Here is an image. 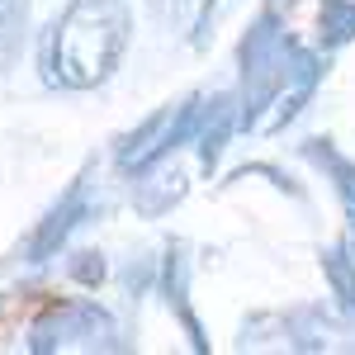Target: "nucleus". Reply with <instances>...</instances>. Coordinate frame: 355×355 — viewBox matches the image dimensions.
Masks as SVG:
<instances>
[{"label": "nucleus", "mask_w": 355, "mask_h": 355, "mask_svg": "<svg viewBox=\"0 0 355 355\" xmlns=\"http://www.w3.org/2000/svg\"><path fill=\"white\" fill-rule=\"evenodd\" d=\"M322 275L331 284V299L341 303L346 313H355V261L346 246H327L322 251Z\"/></svg>", "instance_id": "10"}, {"label": "nucleus", "mask_w": 355, "mask_h": 355, "mask_svg": "<svg viewBox=\"0 0 355 355\" xmlns=\"http://www.w3.org/2000/svg\"><path fill=\"white\" fill-rule=\"evenodd\" d=\"M204 123H209V128H204V142H199V166H204V175H214V166L223 162V147H227V137H232V128H237L232 95H218Z\"/></svg>", "instance_id": "9"}, {"label": "nucleus", "mask_w": 355, "mask_h": 355, "mask_svg": "<svg viewBox=\"0 0 355 355\" xmlns=\"http://www.w3.org/2000/svg\"><path fill=\"white\" fill-rule=\"evenodd\" d=\"M28 28V0H0V67H10Z\"/></svg>", "instance_id": "11"}, {"label": "nucleus", "mask_w": 355, "mask_h": 355, "mask_svg": "<svg viewBox=\"0 0 355 355\" xmlns=\"http://www.w3.org/2000/svg\"><path fill=\"white\" fill-rule=\"evenodd\" d=\"M346 251H351V261H355V223H351V242H346Z\"/></svg>", "instance_id": "14"}, {"label": "nucleus", "mask_w": 355, "mask_h": 355, "mask_svg": "<svg viewBox=\"0 0 355 355\" xmlns=\"http://www.w3.org/2000/svg\"><path fill=\"white\" fill-rule=\"evenodd\" d=\"M355 33V0H322V48Z\"/></svg>", "instance_id": "12"}, {"label": "nucleus", "mask_w": 355, "mask_h": 355, "mask_svg": "<svg viewBox=\"0 0 355 355\" xmlns=\"http://www.w3.org/2000/svg\"><path fill=\"white\" fill-rule=\"evenodd\" d=\"M185 171L180 166H162V171H152L147 166V175L137 180V190H133V209L142 214V218H166L180 199H185Z\"/></svg>", "instance_id": "6"}, {"label": "nucleus", "mask_w": 355, "mask_h": 355, "mask_svg": "<svg viewBox=\"0 0 355 355\" xmlns=\"http://www.w3.org/2000/svg\"><path fill=\"white\" fill-rule=\"evenodd\" d=\"M175 114H180V105H162L147 123H137L133 133L119 142V171H147V166L162 162V157H171Z\"/></svg>", "instance_id": "4"}, {"label": "nucleus", "mask_w": 355, "mask_h": 355, "mask_svg": "<svg viewBox=\"0 0 355 355\" xmlns=\"http://www.w3.org/2000/svg\"><path fill=\"white\" fill-rule=\"evenodd\" d=\"M318 67H322V62H318V53H299V57H294V71H289V76H294V85H284V90L275 95V114H270V119H261V128H266V133L284 128V123L303 110V100L318 90Z\"/></svg>", "instance_id": "7"}, {"label": "nucleus", "mask_w": 355, "mask_h": 355, "mask_svg": "<svg viewBox=\"0 0 355 355\" xmlns=\"http://www.w3.org/2000/svg\"><path fill=\"white\" fill-rule=\"evenodd\" d=\"M128 48V5L123 0H71L48 33L43 71L53 85L95 90L114 76Z\"/></svg>", "instance_id": "1"}, {"label": "nucleus", "mask_w": 355, "mask_h": 355, "mask_svg": "<svg viewBox=\"0 0 355 355\" xmlns=\"http://www.w3.org/2000/svg\"><path fill=\"white\" fill-rule=\"evenodd\" d=\"M67 270H71L76 284H90V289H95V284L105 279V256H100V251H76Z\"/></svg>", "instance_id": "13"}, {"label": "nucleus", "mask_w": 355, "mask_h": 355, "mask_svg": "<svg viewBox=\"0 0 355 355\" xmlns=\"http://www.w3.org/2000/svg\"><path fill=\"white\" fill-rule=\"evenodd\" d=\"M85 214H90V180L76 175V180L67 185V194L48 209V218L33 227V237H28V261H33V266L53 261L57 251H62V242L85 223Z\"/></svg>", "instance_id": "3"}, {"label": "nucleus", "mask_w": 355, "mask_h": 355, "mask_svg": "<svg viewBox=\"0 0 355 355\" xmlns=\"http://www.w3.org/2000/svg\"><path fill=\"white\" fill-rule=\"evenodd\" d=\"M303 157L313 166H322L331 175V185H336V199L346 204V214H351V223H355V162H346L331 142H322V137H308L303 142Z\"/></svg>", "instance_id": "8"}, {"label": "nucleus", "mask_w": 355, "mask_h": 355, "mask_svg": "<svg viewBox=\"0 0 355 355\" xmlns=\"http://www.w3.org/2000/svg\"><path fill=\"white\" fill-rule=\"evenodd\" d=\"M28 351L33 355H53V351H119V327L114 318L90 299L76 303H57L48 308L33 331H28Z\"/></svg>", "instance_id": "2"}, {"label": "nucleus", "mask_w": 355, "mask_h": 355, "mask_svg": "<svg viewBox=\"0 0 355 355\" xmlns=\"http://www.w3.org/2000/svg\"><path fill=\"white\" fill-rule=\"evenodd\" d=\"M162 294H166V303H171V313L180 318V327H185V336H190V346H194V351H209L204 327H199V318H194V308H190V261H185V246H180V242L166 246Z\"/></svg>", "instance_id": "5"}]
</instances>
